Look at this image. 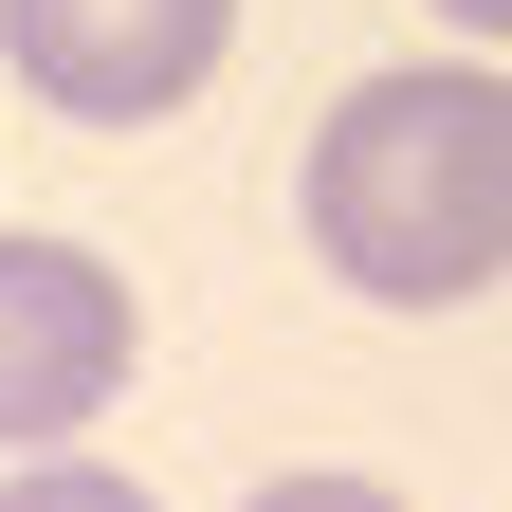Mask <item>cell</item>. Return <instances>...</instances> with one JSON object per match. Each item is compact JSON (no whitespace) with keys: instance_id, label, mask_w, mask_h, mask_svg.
<instances>
[{"instance_id":"obj_1","label":"cell","mask_w":512,"mask_h":512,"mask_svg":"<svg viewBox=\"0 0 512 512\" xmlns=\"http://www.w3.org/2000/svg\"><path fill=\"white\" fill-rule=\"evenodd\" d=\"M311 256L366 311H458L512 275V74H458V55H403L366 74L330 128H311Z\"/></svg>"},{"instance_id":"obj_2","label":"cell","mask_w":512,"mask_h":512,"mask_svg":"<svg viewBox=\"0 0 512 512\" xmlns=\"http://www.w3.org/2000/svg\"><path fill=\"white\" fill-rule=\"evenodd\" d=\"M128 348L147 311L92 238H0V458H55L128 403Z\"/></svg>"},{"instance_id":"obj_3","label":"cell","mask_w":512,"mask_h":512,"mask_svg":"<svg viewBox=\"0 0 512 512\" xmlns=\"http://www.w3.org/2000/svg\"><path fill=\"white\" fill-rule=\"evenodd\" d=\"M238 55V0H0V74L74 128H165Z\"/></svg>"},{"instance_id":"obj_4","label":"cell","mask_w":512,"mask_h":512,"mask_svg":"<svg viewBox=\"0 0 512 512\" xmlns=\"http://www.w3.org/2000/svg\"><path fill=\"white\" fill-rule=\"evenodd\" d=\"M0 512H147L110 458H74V439H55V458H0Z\"/></svg>"},{"instance_id":"obj_5","label":"cell","mask_w":512,"mask_h":512,"mask_svg":"<svg viewBox=\"0 0 512 512\" xmlns=\"http://www.w3.org/2000/svg\"><path fill=\"white\" fill-rule=\"evenodd\" d=\"M238 512H403V494H384V476H256Z\"/></svg>"},{"instance_id":"obj_6","label":"cell","mask_w":512,"mask_h":512,"mask_svg":"<svg viewBox=\"0 0 512 512\" xmlns=\"http://www.w3.org/2000/svg\"><path fill=\"white\" fill-rule=\"evenodd\" d=\"M439 19H458V37H512V0H439Z\"/></svg>"}]
</instances>
